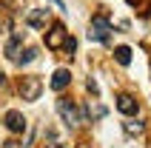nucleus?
I'll return each instance as SVG.
<instances>
[{
	"instance_id": "obj_5",
	"label": "nucleus",
	"mask_w": 151,
	"mask_h": 148,
	"mask_svg": "<svg viewBox=\"0 0 151 148\" xmlns=\"http://www.w3.org/2000/svg\"><path fill=\"white\" fill-rule=\"evenodd\" d=\"M3 125H6L12 134H23L26 131V117L12 108V111H6V117H3Z\"/></svg>"
},
{
	"instance_id": "obj_16",
	"label": "nucleus",
	"mask_w": 151,
	"mask_h": 148,
	"mask_svg": "<svg viewBox=\"0 0 151 148\" xmlns=\"http://www.w3.org/2000/svg\"><path fill=\"white\" fill-rule=\"evenodd\" d=\"M77 148H88V145H86V142H83V145H77Z\"/></svg>"
},
{
	"instance_id": "obj_10",
	"label": "nucleus",
	"mask_w": 151,
	"mask_h": 148,
	"mask_svg": "<svg viewBox=\"0 0 151 148\" xmlns=\"http://www.w3.org/2000/svg\"><path fill=\"white\" fill-rule=\"evenodd\" d=\"M114 60H117L120 66H131V49L128 46H117L114 49Z\"/></svg>"
},
{
	"instance_id": "obj_8",
	"label": "nucleus",
	"mask_w": 151,
	"mask_h": 148,
	"mask_svg": "<svg viewBox=\"0 0 151 148\" xmlns=\"http://www.w3.org/2000/svg\"><path fill=\"white\" fill-rule=\"evenodd\" d=\"M68 83H71V71L68 68H57V71L51 74V88L54 91H63Z\"/></svg>"
},
{
	"instance_id": "obj_12",
	"label": "nucleus",
	"mask_w": 151,
	"mask_h": 148,
	"mask_svg": "<svg viewBox=\"0 0 151 148\" xmlns=\"http://www.w3.org/2000/svg\"><path fill=\"white\" fill-rule=\"evenodd\" d=\"M143 131H145V125L140 123V120H137V123H134V120L126 123V134H131V137H134V134H143Z\"/></svg>"
},
{
	"instance_id": "obj_1",
	"label": "nucleus",
	"mask_w": 151,
	"mask_h": 148,
	"mask_svg": "<svg viewBox=\"0 0 151 148\" xmlns=\"http://www.w3.org/2000/svg\"><path fill=\"white\" fill-rule=\"evenodd\" d=\"M109 34H111V20H109V17H103V14L91 17V23H88V40L106 43V40H109Z\"/></svg>"
},
{
	"instance_id": "obj_4",
	"label": "nucleus",
	"mask_w": 151,
	"mask_h": 148,
	"mask_svg": "<svg viewBox=\"0 0 151 148\" xmlns=\"http://www.w3.org/2000/svg\"><path fill=\"white\" fill-rule=\"evenodd\" d=\"M66 40H68L66 26H63V23H54V26H51V32L46 34V49L57 51V49H63V46H66Z\"/></svg>"
},
{
	"instance_id": "obj_14",
	"label": "nucleus",
	"mask_w": 151,
	"mask_h": 148,
	"mask_svg": "<svg viewBox=\"0 0 151 148\" xmlns=\"http://www.w3.org/2000/svg\"><path fill=\"white\" fill-rule=\"evenodd\" d=\"M86 88L91 91V94H97V91H100V88H97V83H94V80H88V83H86Z\"/></svg>"
},
{
	"instance_id": "obj_9",
	"label": "nucleus",
	"mask_w": 151,
	"mask_h": 148,
	"mask_svg": "<svg viewBox=\"0 0 151 148\" xmlns=\"http://www.w3.org/2000/svg\"><path fill=\"white\" fill-rule=\"evenodd\" d=\"M20 46H23V34H14V37L6 43V57H9V60H17V54H20Z\"/></svg>"
},
{
	"instance_id": "obj_2",
	"label": "nucleus",
	"mask_w": 151,
	"mask_h": 148,
	"mask_svg": "<svg viewBox=\"0 0 151 148\" xmlns=\"http://www.w3.org/2000/svg\"><path fill=\"white\" fill-rule=\"evenodd\" d=\"M40 94H43V83H40V77H23V80H20V97H23L26 103L40 100Z\"/></svg>"
},
{
	"instance_id": "obj_3",
	"label": "nucleus",
	"mask_w": 151,
	"mask_h": 148,
	"mask_svg": "<svg viewBox=\"0 0 151 148\" xmlns=\"http://www.w3.org/2000/svg\"><path fill=\"white\" fill-rule=\"evenodd\" d=\"M57 111H60V117H63V123H66L68 128H77V125L83 123L80 114H77V106L71 100H57Z\"/></svg>"
},
{
	"instance_id": "obj_15",
	"label": "nucleus",
	"mask_w": 151,
	"mask_h": 148,
	"mask_svg": "<svg viewBox=\"0 0 151 148\" xmlns=\"http://www.w3.org/2000/svg\"><path fill=\"white\" fill-rule=\"evenodd\" d=\"M46 148H63V142H57V140H51V142H49V145H46Z\"/></svg>"
},
{
	"instance_id": "obj_13",
	"label": "nucleus",
	"mask_w": 151,
	"mask_h": 148,
	"mask_svg": "<svg viewBox=\"0 0 151 148\" xmlns=\"http://www.w3.org/2000/svg\"><path fill=\"white\" fill-rule=\"evenodd\" d=\"M3 148H23V145H20L17 140H6V142H3Z\"/></svg>"
},
{
	"instance_id": "obj_11",
	"label": "nucleus",
	"mask_w": 151,
	"mask_h": 148,
	"mask_svg": "<svg viewBox=\"0 0 151 148\" xmlns=\"http://www.w3.org/2000/svg\"><path fill=\"white\" fill-rule=\"evenodd\" d=\"M37 60V49H26L23 54H17L14 63H20V66H29V63H34Z\"/></svg>"
},
{
	"instance_id": "obj_6",
	"label": "nucleus",
	"mask_w": 151,
	"mask_h": 148,
	"mask_svg": "<svg viewBox=\"0 0 151 148\" xmlns=\"http://www.w3.org/2000/svg\"><path fill=\"white\" fill-rule=\"evenodd\" d=\"M26 23L32 26V29H46V23H49V9H32L26 14Z\"/></svg>"
},
{
	"instance_id": "obj_7",
	"label": "nucleus",
	"mask_w": 151,
	"mask_h": 148,
	"mask_svg": "<svg viewBox=\"0 0 151 148\" xmlns=\"http://www.w3.org/2000/svg\"><path fill=\"white\" fill-rule=\"evenodd\" d=\"M117 111L126 117H134L137 114V100L131 97V94H120L117 97Z\"/></svg>"
}]
</instances>
